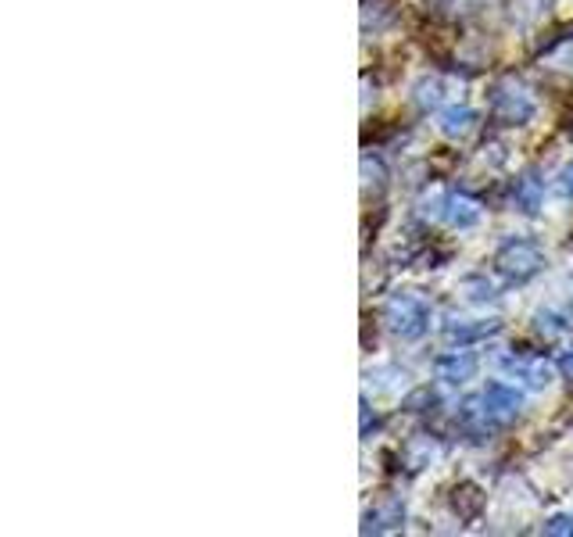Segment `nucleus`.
I'll return each instance as SVG.
<instances>
[{
    "instance_id": "6e6552de",
    "label": "nucleus",
    "mask_w": 573,
    "mask_h": 537,
    "mask_svg": "<svg viewBox=\"0 0 573 537\" xmlns=\"http://www.w3.org/2000/svg\"><path fill=\"white\" fill-rule=\"evenodd\" d=\"M509 369H513V373H520V376H527L534 387H545L548 380H552V373H548L545 362H534V366H527V362H509Z\"/></svg>"
},
{
    "instance_id": "0eeeda50",
    "label": "nucleus",
    "mask_w": 573,
    "mask_h": 537,
    "mask_svg": "<svg viewBox=\"0 0 573 537\" xmlns=\"http://www.w3.org/2000/svg\"><path fill=\"white\" fill-rule=\"evenodd\" d=\"M473 122V111L470 108H448L445 115H441V129H445L448 137H455V133H466Z\"/></svg>"
},
{
    "instance_id": "20e7f679",
    "label": "nucleus",
    "mask_w": 573,
    "mask_h": 537,
    "mask_svg": "<svg viewBox=\"0 0 573 537\" xmlns=\"http://www.w3.org/2000/svg\"><path fill=\"white\" fill-rule=\"evenodd\" d=\"M441 219L466 230V226H473V222L480 219V208L473 205V201H466V197H445V201H441Z\"/></svg>"
},
{
    "instance_id": "f03ea898",
    "label": "nucleus",
    "mask_w": 573,
    "mask_h": 537,
    "mask_svg": "<svg viewBox=\"0 0 573 537\" xmlns=\"http://www.w3.org/2000/svg\"><path fill=\"white\" fill-rule=\"evenodd\" d=\"M541 265H545V258H541V248L538 244H527V240H513V244H505L502 251H498V269H502L509 280H531L534 273H538Z\"/></svg>"
},
{
    "instance_id": "9b49d317",
    "label": "nucleus",
    "mask_w": 573,
    "mask_h": 537,
    "mask_svg": "<svg viewBox=\"0 0 573 537\" xmlns=\"http://www.w3.org/2000/svg\"><path fill=\"white\" fill-rule=\"evenodd\" d=\"M566 190H570V194H573V169L566 172Z\"/></svg>"
},
{
    "instance_id": "1a4fd4ad",
    "label": "nucleus",
    "mask_w": 573,
    "mask_h": 537,
    "mask_svg": "<svg viewBox=\"0 0 573 537\" xmlns=\"http://www.w3.org/2000/svg\"><path fill=\"white\" fill-rule=\"evenodd\" d=\"M545 530H548V534H573V523L566 520V516H556V520L548 523Z\"/></svg>"
},
{
    "instance_id": "f257e3e1",
    "label": "nucleus",
    "mask_w": 573,
    "mask_h": 537,
    "mask_svg": "<svg viewBox=\"0 0 573 537\" xmlns=\"http://www.w3.org/2000/svg\"><path fill=\"white\" fill-rule=\"evenodd\" d=\"M387 323H391V330L398 333V337H405V341H416V337H423V333H427L430 308L423 305L420 298H409V294H402V298H394L391 305H387Z\"/></svg>"
},
{
    "instance_id": "39448f33",
    "label": "nucleus",
    "mask_w": 573,
    "mask_h": 537,
    "mask_svg": "<svg viewBox=\"0 0 573 537\" xmlns=\"http://www.w3.org/2000/svg\"><path fill=\"white\" fill-rule=\"evenodd\" d=\"M437 369H441V380H448V384H462V380H470L473 373H477V358L473 355H445L441 362H437Z\"/></svg>"
},
{
    "instance_id": "7ed1b4c3",
    "label": "nucleus",
    "mask_w": 573,
    "mask_h": 537,
    "mask_svg": "<svg viewBox=\"0 0 573 537\" xmlns=\"http://www.w3.org/2000/svg\"><path fill=\"white\" fill-rule=\"evenodd\" d=\"M484 419H495V423H505V419H513L523 405V394L509 384H488L484 391Z\"/></svg>"
},
{
    "instance_id": "423d86ee",
    "label": "nucleus",
    "mask_w": 573,
    "mask_h": 537,
    "mask_svg": "<svg viewBox=\"0 0 573 537\" xmlns=\"http://www.w3.org/2000/svg\"><path fill=\"white\" fill-rule=\"evenodd\" d=\"M495 108H498V115H502L505 122H527L534 115V104L527 101L523 94H516V97L513 94H509V97L498 94L495 97Z\"/></svg>"
},
{
    "instance_id": "9d476101",
    "label": "nucleus",
    "mask_w": 573,
    "mask_h": 537,
    "mask_svg": "<svg viewBox=\"0 0 573 537\" xmlns=\"http://www.w3.org/2000/svg\"><path fill=\"white\" fill-rule=\"evenodd\" d=\"M563 373H566V376H573V351L563 358Z\"/></svg>"
}]
</instances>
